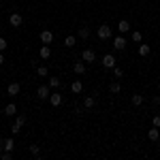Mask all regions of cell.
<instances>
[{
    "label": "cell",
    "instance_id": "1",
    "mask_svg": "<svg viewBox=\"0 0 160 160\" xmlns=\"http://www.w3.org/2000/svg\"><path fill=\"white\" fill-rule=\"evenodd\" d=\"M96 37L100 38V41H109V38H113V30H111L109 24H100L98 30H96Z\"/></svg>",
    "mask_w": 160,
    "mask_h": 160
},
{
    "label": "cell",
    "instance_id": "2",
    "mask_svg": "<svg viewBox=\"0 0 160 160\" xmlns=\"http://www.w3.org/2000/svg\"><path fill=\"white\" fill-rule=\"evenodd\" d=\"M100 64H102L105 68H113V66L118 64V60H115V56H111V53H105V56L100 58Z\"/></svg>",
    "mask_w": 160,
    "mask_h": 160
},
{
    "label": "cell",
    "instance_id": "3",
    "mask_svg": "<svg viewBox=\"0 0 160 160\" xmlns=\"http://www.w3.org/2000/svg\"><path fill=\"white\" fill-rule=\"evenodd\" d=\"M81 60L86 62V64H94V60H96V51L94 49H83L81 51Z\"/></svg>",
    "mask_w": 160,
    "mask_h": 160
},
{
    "label": "cell",
    "instance_id": "4",
    "mask_svg": "<svg viewBox=\"0 0 160 160\" xmlns=\"http://www.w3.org/2000/svg\"><path fill=\"white\" fill-rule=\"evenodd\" d=\"M49 94H51V88H49V83L47 86H38V90H37V96L41 100H49Z\"/></svg>",
    "mask_w": 160,
    "mask_h": 160
},
{
    "label": "cell",
    "instance_id": "5",
    "mask_svg": "<svg viewBox=\"0 0 160 160\" xmlns=\"http://www.w3.org/2000/svg\"><path fill=\"white\" fill-rule=\"evenodd\" d=\"M62 102H64V96H62L60 92H51L49 94V105L51 107H60Z\"/></svg>",
    "mask_w": 160,
    "mask_h": 160
},
{
    "label": "cell",
    "instance_id": "6",
    "mask_svg": "<svg viewBox=\"0 0 160 160\" xmlns=\"http://www.w3.org/2000/svg\"><path fill=\"white\" fill-rule=\"evenodd\" d=\"M24 124H26V118H24V115H17V118H15V122H13V126H11V132H13V135H17V132L22 130V126H24Z\"/></svg>",
    "mask_w": 160,
    "mask_h": 160
},
{
    "label": "cell",
    "instance_id": "7",
    "mask_svg": "<svg viewBox=\"0 0 160 160\" xmlns=\"http://www.w3.org/2000/svg\"><path fill=\"white\" fill-rule=\"evenodd\" d=\"M22 24H24V17H22L19 13H11V17H9V26H11V28H19Z\"/></svg>",
    "mask_w": 160,
    "mask_h": 160
},
{
    "label": "cell",
    "instance_id": "8",
    "mask_svg": "<svg viewBox=\"0 0 160 160\" xmlns=\"http://www.w3.org/2000/svg\"><path fill=\"white\" fill-rule=\"evenodd\" d=\"M126 43H128V41H126V37H124V34H120V37L113 38V47H115L118 51H124V49H126Z\"/></svg>",
    "mask_w": 160,
    "mask_h": 160
},
{
    "label": "cell",
    "instance_id": "9",
    "mask_svg": "<svg viewBox=\"0 0 160 160\" xmlns=\"http://www.w3.org/2000/svg\"><path fill=\"white\" fill-rule=\"evenodd\" d=\"M13 148H15L13 139H2L0 141V152H13Z\"/></svg>",
    "mask_w": 160,
    "mask_h": 160
},
{
    "label": "cell",
    "instance_id": "10",
    "mask_svg": "<svg viewBox=\"0 0 160 160\" xmlns=\"http://www.w3.org/2000/svg\"><path fill=\"white\" fill-rule=\"evenodd\" d=\"M41 43H43V45H51V43H53V32H51V30H43V32H41Z\"/></svg>",
    "mask_w": 160,
    "mask_h": 160
},
{
    "label": "cell",
    "instance_id": "11",
    "mask_svg": "<svg viewBox=\"0 0 160 160\" xmlns=\"http://www.w3.org/2000/svg\"><path fill=\"white\" fill-rule=\"evenodd\" d=\"M19 92H22V86H19L17 81H13V83H9V88H7V94H9V96H17Z\"/></svg>",
    "mask_w": 160,
    "mask_h": 160
},
{
    "label": "cell",
    "instance_id": "12",
    "mask_svg": "<svg viewBox=\"0 0 160 160\" xmlns=\"http://www.w3.org/2000/svg\"><path fill=\"white\" fill-rule=\"evenodd\" d=\"M73 71L77 75H83V73H86V62H83V60H75L73 62Z\"/></svg>",
    "mask_w": 160,
    "mask_h": 160
},
{
    "label": "cell",
    "instance_id": "13",
    "mask_svg": "<svg viewBox=\"0 0 160 160\" xmlns=\"http://www.w3.org/2000/svg\"><path fill=\"white\" fill-rule=\"evenodd\" d=\"M139 56H141V58H148L149 53H152V47H149L148 43H139Z\"/></svg>",
    "mask_w": 160,
    "mask_h": 160
},
{
    "label": "cell",
    "instance_id": "14",
    "mask_svg": "<svg viewBox=\"0 0 160 160\" xmlns=\"http://www.w3.org/2000/svg\"><path fill=\"white\" fill-rule=\"evenodd\" d=\"M60 86H62L60 77H58V75H49V88H51V90H58Z\"/></svg>",
    "mask_w": 160,
    "mask_h": 160
},
{
    "label": "cell",
    "instance_id": "15",
    "mask_svg": "<svg viewBox=\"0 0 160 160\" xmlns=\"http://www.w3.org/2000/svg\"><path fill=\"white\" fill-rule=\"evenodd\" d=\"M148 139L149 141H160V128H156V126H152L148 132Z\"/></svg>",
    "mask_w": 160,
    "mask_h": 160
},
{
    "label": "cell",
    "instance_id": "16",
    "mask_svg": "<svg viewBox=\"0 0 160 160\" xmlns=\"http://www.w3.org/2000/svg\"><path fill=\"white\" fill-rule=\"evenodd\" d=\"M2 113H4L7 118H11V115H15V113H17V107H15V102H9V105H7V107L2 109Z\"/></svg>",
    "mask_w": 160,
    "mask_h": 160
},
{
    "label": "cell",
    "instance_id": "17",
    "mask_svg": "<svg viewBox=\"0 0 160 160\" xmlns=\"http://www.w3.org/2000/svg\"><path fill=\"white\" fill-rule=\"evenodd\" d=\"M81 90H83V83H81L79 79H75L73 83H71V92H73V94H81Z\"/></svg>",
    "mask_w": 160,
    "mask_h": 160
},
{
    "label": "cell",
    "instance_id": "18",
    "mask_svg": "<svg viewBox=\"0 0 160 160\" xmlns=\"http://www.w3.org/2000/svg\"><path fill=\"white\" fill-rule=\"evenodd\" d=\"M49 56H51L49 45H43V47H41V51H38V58H41V60H47Z\"/></svg>",
    "mask_w": 160,
    "mask_h": 160
},
{
    "label": "cell",
    "instance_id": "19",
    "mask_svg": "<svg viewBox=\"0 0 160 160\" xmlns=\"http://www.w3.org/2000/svg\"><path fill=\"white\" fill-rule=\"evenodd\" d=\"M83 107H86V109H94V107H96V98H94V96H86V98H83Z\"/></svg>",
    "mask_w": 160,
    "mask_h": 160
},
{
    "label": "cell",
    "instance_id": "20",
    "mask_svg": "<svg viewBox=\"0 0 160 160\" xmlns=\"http://www.w3.org/2000/svg\"><path fill=\"white\" fill-rule=\"evenodd\" d=\"M109 92H111V94H120V92H122V83H120V81L109 83Z\"/></svg>",
    "mask_w": 160,
    "mask_h": 160
},
{
    "label": "cell",
    "instance_id": "21",
    "mask_svg": "<svg viewBox=\"0 0 160 160\" xmlns=\"http://www.w3.org/2000/svg\"><path fill=\"white\" fill-rule=\"evenodd\" d=\"M79 38H83V41L90 38V28H88V26H81V28H79Z\"/></svg>",
    "mask_w": 160,
    "mask_h": 160
},
{
    "label": "cell",
    "instance_id": "22",
    "mask_svg": "<svg viewBox=\"0 0 160 160\" xmlns=\"http://www.w3.org/2000/svg\"><path fill=\"white\" fill-rule=\"evenodd\" d=\"M118 30H120V32H122V34H126V32H128V30H130V24H128V22H126V19H122V22H120V24H118Z\"/></svg>",
    "mask_w": 160,
    "mask_h": 160
},
{
    "label": "cell",
    "instance_id": "23",
    "mask_svg": "<svg viewBox=\"0 0 160 160\" xmlns=\"http://www.w3.org/2000/svg\"><path fill=\"white\" fill-rule=\"evenodd\" d=\"M75 43H77L75 34H68V37L64 38V47H75Z\"/></svg>",
    "mask_w": 160,
    "mask_h": 160
},
{
    "label": "cell",
    "instance_id": "24",
    "mask_svg": "<svg viewBox=\"0 0 160 160\" xmlns=\"http://www.w3.org/2000/svg\"><path fill=\"white\" fill-rule=\"evenodd\" d=\"M30 154H32L34 158H41V145H37V143H32V145H30Z\"/></svg>",
    "mask_w": 160,
    "mask_h": 160
},
{
    "label": "cell",
    "instance_id": "25",
    "mask_svg": "<svg viewBox=\"0 0 160 160\" xmlns=\"http://www.w3.org/2000/svg\"><path fill=\"white\" fill-rule=\"evenodd\" d=\"M130 102H132L135 107H141V105H143V94H135V96L130 98Z\"/></svg>",
    "mask_w": 160,
    "mask_h": 160
},
{
    "label": "cell",
    "instance_id": "26",
    "mask_svg": "<svg viewBox=\"0 0 160 160\" xmlns=\"http://www.w3.org/2000/svg\"><path fill=\"white\" fill-rule=\"evenodd\" d=\"M37 75L38 77H49V68L47 66H37Z\"/></svg>",
    "mask_w": 160,
    "mask_h": 160
},
{
    "label": "cell",
    "instance_id": "27",
    "mask_svg": "<svg viewBox=\"0 0 160 160\" xmlns=\"http://www.w3.org/2000/svg\"><path fill=\"white\" fill-rule=\"evenodd\" d=\"M111 71H113V77H115V79H122V77H124V71L120 68V66H118V64H115Z\"/></svg>",
    "mask_w": 160,
    "mask_h": 160
},
{
    "label": "cell",
    "instance_id": "28",
    "mask_svg": "<svg viewBox=\"0 0 160 160\" xmlns=\"http://www.w3.org/2000/svg\"><path fill=\"white\" fill-rule=\"evenodd\" d=\"M132 41H135V43H143V41H141V38H143V34H141V32H139V30H135V32H132Z\"/></svg>",
    "mask_w": 160,
    "mask_h": 160
},
{
    "label": "cell",
    "instance_id": "29",
    "mask_svg": "<svg viewBox=\"0 0 160 160\" xmlns=\"http://www.w3.org/2000/svg\"><path fill=\"white\" fill-rule=\"evenodd\" d=\"M0 160H13V154L11 152H2L0 154Z\"/></svg>",
    "mask_w": 160,
    "mask_h": 160
},
{
    "label": "cell",
    "instance_id": "30",
    "mask_svg": "<svg viewBox=\"0 0 160 160\" xmlns=\"http://www.w3.org/2000/svg\"><path fill=\"white\" fill-rule=\"evenodd\" d=\"M152 126L160 128V115H154V118H152Z\"/></svg>",
    "mask_w": 160,
    "mask_h": 160
},
{
    "label": "cell",
    "instance_id": "31",
    "mask_svg": "<svg viewBox=\"0 0 160 160\" xmlns=\"http://www.w3.org/2000/svg\"><path fill=\"white\" fill-rule=\"evenodd\" d=\"M4 49H7V38L0 37V51H4Z\"/></svg>",
    "mask_w": 160,
    "mask_h": 160
},
{
    "label": "cell",
    "instance_id": "32",
    "mask_svg": "<svg viewBox=\"0 0 160 160\" xmlns=\"http://www.w3.org/2000/svg\"><path fill=\"white\" fill-rule=\"evenodd\" d=\"M152 102H154V105H160V96H154V98H152Z\"/></svg>",
    "mask_w": 160,
    "mask_h": 160
},
{
    "label": "cell",
    "instance_id": "33",
    "mask_svg": "<svg viewBox=\"0 0 160 160\" xmlns=\"http://www.w3.org/2000/svg\"><path fill=\"white\" fill-rule=\"evenodd\" d=\"M0 64H4V51H0Z\"/></svg>",
    "mask_w": 160,
    "mask_h": 160
},
{
    "label": "cell",
    "instance_id": "34",
    "mask_svg": "<svg viewBox=\"0 0 160 160\" xmlns=\"http://www.w3.org/2000/svg\"><path fill=\"white\" fill-rule=\"evenodd\" d=\"M158 92H160V83H158Z\"/></svg>",
    "mask_w": 160,
    "mask_h": 160
}]
</instances>
